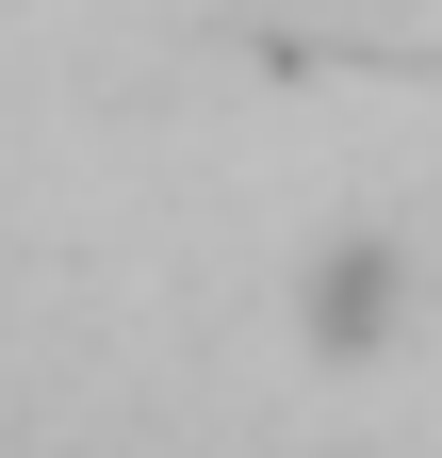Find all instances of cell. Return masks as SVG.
Masks as SVG:
<instances>
[{
  "mask_svg": "<svg viewBox=\"0 0 442 458\" xmlns=\"http://www.w3.org/2000/svg\"><path fill=\"white\" fill-rule=\"evenodd\" d=\"M361 327H394V262H377V246L327 262V344H361Z\"/></svg>",
  "mask_w": 442,
  "mask_h": 458,
  "instance_id": "obj_1",
  "label": "cell"
}]
</instances>
